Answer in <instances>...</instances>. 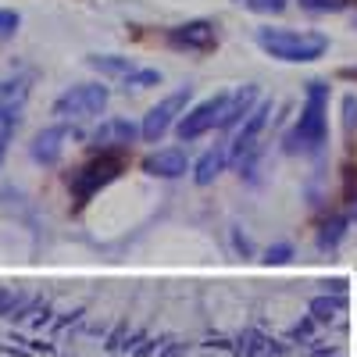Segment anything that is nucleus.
<instances>
[{
    "mask_svg": "<svg viewBox=\"0 0 357 357\" xmlns=\"http://www.w3.org/2000/svg\"><path fill=\"white\" fill-rule=\"evenodd\" d=\"M254 100H257V86H240V89H225V93H215L193 107H186V114L178 118V139L190 143V139H200L215 129H229V126H240L243 118L254 111Z\"/></svg>",
    "mask_w": 357,
    "mask_h": 357,
    "instance_id": "nucleus-1",
    "label": "nucleus"
},
{
    "mask_svg": "<svg viewBox=\"0 0 357 357\" xmlns=\"http://www.w3.org/2000/svg\"><path fill=\"white\" fill-rule=\"evenodd\" d=\"M257 47L286 65H311L329 54V36L314 29H282V25H264L257 29Z\"/></svg>",
    "mask_w": 357,
    "mask_h": 357,
    "instance_id": "nucleus-2",
    "label": "nucleus"
},
{
    "mask_svg": "<svg viewBox=\"0 0 357 357\" xmlns=\"http://www.w3.org/2000/svg\"><path fill=\"white\" fill-rule=\"evenodd\" d=\"M325 139H329V86L314 79V82H307L301 118H296L293 132L286 136V151L289 154H318Z\"/></svg>",
    "mask_w": 357,
    "mask_h": 357,
    "instance_id": "nucleus-3",
    "label": "nucleus"
},
{
    "mask_svg": "<svg viewBox=\"0 0 357 357\" xmlns=\"http://www.w3.org/2000/svg\"><path fill=\"white\" fill-rule=\"evenodd\" d=\"M126 168V154H111V151H97V158H89L86 165H79L68 175V193L75 200V207H86L104 186H111Z\"/></svg>",
    "mask_w": 357,
    "mask_h": 357,
    "instance_id": "nucleus-4",
    "label": "nucleus"
},
{
    "mask_svg": "<svg viewBox=\"0 0 357 357\" xmlns=\"http://www.w3.org/2000/svg\"><path fill=\"white\" fill-rule=\"evenodd\" d=\"M107 100H111V89L104 82H79L54 100V114L61 122H82V118L104 114Z\"/></svg>",
    "mask_w": 357,
    "mask_h": 357,
    "instance_id": "nucleus-5",
    "label": "nucleus"
},
{
    "mask_svg": "<svg viewBox=\"0 0 357 357\" xmlns=\"http://www.w3.org/2000/svg\"><path fill=\"white\" fill-rule=\"evenodd\" d=\"M186 104H190V86L175 89V93H168L165 100H158L151 111L143 114V126H139V136L146 143H158L172 126H178V118L186 114Z\"/></svg>",
    "mask_w": 357,
    "mask_h": 357,
    "instance_id": "nucleus-6",
    "label": "nucleus"
},
{
    "mask_svg": "<svg viewBox=\"0 0 357 357\" xmlns=\"http://www.w3.org/2000/svg\"><path fill=\"white\" fill-rule=\"evenodd\" d=\"M172 50H186V54H211L218 47V25L207 18H193L183 25H172L165 33Z\"/></svg>",
    "mask_w": 357,
    "mask_h": 357,
    "instance_id": "nucleus-7",
    "label": "nucleus"
},
{
    "mask_svg": "<svg viewBox=\"0 0 357 357\" xmlns=\"http://www.w3.org/2000/svg\"><path fill=\"white\" fill-rule=\"evenodd\" d=\"M268 114H272V100H261V104H254V111L240 122V129H236L232 146H229V158L240 165V168L254 158L257 143H261V136H264V126H268Z\"/></svg>",
    "mask_w": 357,
    "mask_h": 357,
    "instance_id": "nucleus-8",
    "label": "nucleus"
},
{
    "mask_svg": "<svg viewBox=\"0 0 357 357\" xmlns=\"http://www.w3.org/2000/svg\"><path fill=\"white\" fill-rule=\"evenodd\" d=\"M75 139V129L72 126H47L33 136V143H29V154H33L36 165H57L65 154V146Z\"/></svg>",
    "mask_w": 357,
    "mask_h": 357,
    "instance_id": "nucleus-9",
    "label": "nucleus"
},
{
    "mask_svg": "<svg viewBox=\"0 0 357 357\" xmlns=\"http://www.w3.org/2000/svg\"><path fill=\"white\" fill-rule=\"evenodd\" d=\"M89 139H93L97 151L126 154L129 146H132L136 139H143V136H139V126H132L129 118H107V122H100V126H97V132L89 136Z\"/></svg>",
    "mask_w": 357,
    "mask_h": 357,
    "instance_id": "nucleus-10",
    "label": "nucleus"
},
{
    "mask_svg": "<svg viewBox=\"0 0 357 357\" xmlns=\"http://www.w3.org/2000/svg\"><path fill=\"white\" fill-rule=\"evenodd\" d=\"M29 100V75H8L0 79V129L18 126V114Z\"/></svg>",
    "mask_w": 357,
    "mask_h": 357,
    "instance_id": "nucleus-11",
    "label": "nucleus"
},
{
    "mask_svg": "<svg viewBox=\"0 0 357 357\" xmlns=\"http://www.w3.org/2000/svg\"><path fill=\"white\" fill-rule=\"evenodd\" d=\"M186 168H190V158H186V151H178V146L154 151L143 161V172L154 175V178H178V175H186Z\"/></svg>",
    "mask_w": 357,
    "mask_h": 357,
    "instance_id": "nucleus-12",
    "label": "nucleus"
},
{
    "mask_svg": "<svg viewBox=\"0 0 357 357\" xmlns=\"http://www.w3.org/2000/svg\"><path fill=\"white\" fill-rule=\"evenodd\" d=\"M225 165H229V146L225 143H215L211 151H204V158L193 165V183L197 186H211L215 178L225 172Z\"/></svg>",
    "mask_w": 357,
    "mask_h": 357,
    "instance_id": "nucleus-13",
    "label": "nucleus"
},
{
    "mask_svg": "<svg viewBox=\"0 0 357 357\" xmlns=\"http://www.w3.org/2000/svg\"><path fill=\"white\" fill-rule=\"evenodd\" d=\"M86 65L97 68L107 79H118V82H122L129 72H136V61H129V57H122V54H89Z\"/></svg>",
    "mask_w": 357,
    "mask_h": 357,
    "instance_id": "nucleus-14",
    "label": "nucleus"
},
{
    "mask_svg": "<svg viewBox=\"0 0 357 357\" xmlns=\"http://www.w3.org/2000/svg\"><path fill=\"white\" fill-rule=\"evenodd\" d=\"M350 4H357V0H301V8L311 15H340Z\"/></svg>",
    "mask_w": 357,
    "mask_h": 357,
    "instance_id": "nucleus-15",
    "label": "nucleus"
},
{
    "mask_svg": "<svg viewBox=\"0 0 357 357\" xmlns=\"http://www.w3.org/2000/svg\"><path fill=\"white\" fill-rule=\"evenodd\" d=\"M122 86L129 89H146V86H161V72L158 68H136V72H129L126 79H122Z\"/></svg>",
    "mask_w": 357,
    "mask_h": 357,
    "instance_id": "nucleus-16",
    "label": "nucleus"
},
{
    "mask_svg": "<svg viewBox=\"0 0 357 357\" xmlns=\"http://www.w3.org/2000/svg\"><path fill=\"white\" fill-rule=\"evenodd\" d=\"M236 4L247 11H257V15H282L289 0H236Z\"/></svg>",
    "mask_w": 357,
    "mask_h": 357,
    "instance_id": "nucleus-17",
    "label": "nucleus"
},
{
    "mask_svg": "<svg viewBox=\"0 0 357 357\" xmlns=\"http://www.w3.org/2000/svg\"><path fill=\"white\" fill-rule=\"evenodd\" d=\"M18 25H22V15H18V11H8V8H0V43L15 40Z\"/></svg>",
    "mask_w": 357,
    "mask_h": 357,
    "instance_id": "nucleus-18",
    "label": "nucleus"
},
{
    "mask_svg": "<svg viewBox=\"0 0 357 357\" xmlns=\"http://www.w3.org/2000/svg\"><path fill=\"white\" fill-rule=\"evenodd\" d=\"M15 129H18V126H4V129H0V168H4V158H8L11 139H15Z\"/></svg>",
    "mask_w": 357,
    "mask_h": 357,
    "instance_id": "nucleus-19",
    "label": "nucleus"
},
{
    "mask_svg": "<svg viewBox=\"0 0 357 357\" xmlns=\"http://www.w3.org/2000/svg\"><path fill=\"white\" fill-rule=\"evenodd\" d=\"M340 75H343V79H354V82H357V65H350V68H343Z\"/></svg>",
    "mask_w": 357,
    "mask_h": 357,
    "instance_id": "nucleus-20",
    "label": "nucleus"
}]
</instances>
